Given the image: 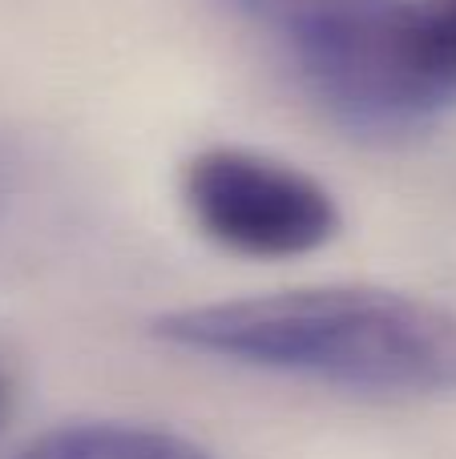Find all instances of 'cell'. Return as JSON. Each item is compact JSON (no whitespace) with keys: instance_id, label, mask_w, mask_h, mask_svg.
<instances>
[{"instance_id":"1","label":"cell","mask_w":456,"mask_h":459,"mask_svg":"<svg viewBox=\"0 0 456 459\" xmlns=\"http://www.w3.org/2000/svg\"><path fill=\"white\" fill-rule=\"evenodd\" d=\"M153 334L178 351L360 395L456 391V315L380 286H307L170 310Z\"/></svg>"},{"instance_id":"2","label":"cell","mask_w":456,"mask_h":459,"mask_svg":"<svg viewBox=\"0 0 456 459\" xmlns=\"http://www.w3.org/2000/svg\"><path fill=\"white\" fill-rule=\"evenodd\" d=\"M279 53L347 134L396 142L428 129L456 93L433 53L425 0H218Z\"/></svg>"},{"instance_id":"3","label":"cell","mask_w":456,"mask_h":459,"mask_svg":"<svg viewBox=\"0 0 456 459\" xmlns=\"http://www.w3.org/2000/svg\"><path fill=\"white\" fill-rule=\"evenodd\" d=\"M182 202L210 242L247 258H299L339 230L336 198L311 174L231 145L186 161Z\"/></svg>"},{"instance_id":"4","label":"cell","mask_w":456,"mask_h":459,"mask_svg":"<svg viewBox=\"0 0 456 459\" xmlns=\"http://www.w3.org/2000/svg\"><path fill=\"white\" fill-rule=\"evenodd\" d=\"M16 459H210L198 444L145 423H65L32 439Z\"/></svg>"},{"instance_id":"5","label":"cell","mask_w":456,"mask_h":459,"mask_svg":"<svg viewBox=\"0 0 456 459\" xmlns=\"http://www.w3.org/2000/svg\"><path fill=\"white\" fill-rule=\"evenodd\" d=\"M428 29H433V53L444 81L456 93V0H425Z\"/></svg>"},{"instance_id":"6","label":"cell","mask_w":456,"mask_h":459,"mask_svg":"<svg viewBox=\"0 0 456 459\" xmlns=\"http://www.w3.org/2000/svg\"><path fill=\"white\" fill-rule=\"evenodd\" d=\"M13 186H16V169H13V161L0 153V210H4V202L13 198Z\"/></svg>"},{"instance_id":"7","label":"cell","mask_w":456,"mask_h":459,"mask_svg":"<svg viewBox=\"0 0 456 459\" xmlns=\"http://www.w3.org/2000/svg\"><path fill=\"white\" fill-rule=\"evenodd\" d=\"M4 403H8V383H4V375H0V415H4Z\"/></svg>"}]
</instances>
